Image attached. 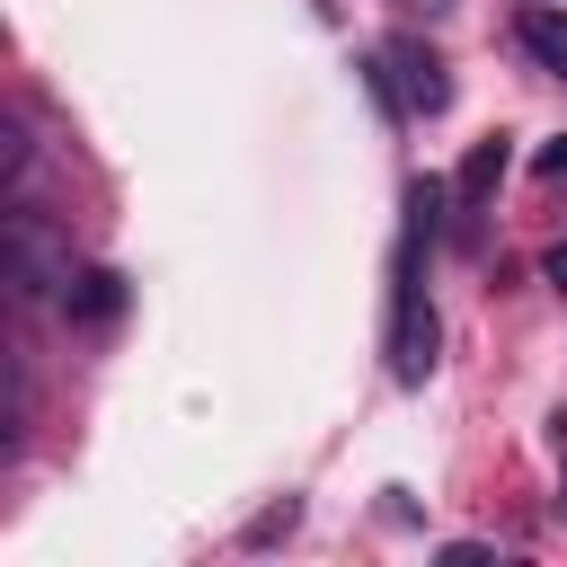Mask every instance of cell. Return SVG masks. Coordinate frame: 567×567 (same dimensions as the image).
Wrapping results in <instances>:
<instances>
[{
    "mask_svg": "<svg viewBox=\"0 0 567 567\" xmlns=\"http://www.w3.org/2000/svg\"><path fill=\"white\" fill-rule=\"evenodd\" d=\"M434 213H443V186L416 177L408 186V230H399V257H390V381H425L434 372V301H425V275H416V248L434 239Z\"/></svg>",
    "mask_w": 567,
    "mask_h": 567,
    "instance_id": "obj_1",
    "label": "cell"
},
{
    "mask_svg": "<svg viewBox=\"0 0 567 567\" xmlns=\"http://www.w3.org/2000/svg\"><path fill=\"white\" fill-rule=\"evenodd\" d=\"M372 80L390 89V106H399V115H443V106H452V80H443V62H434L416 35H390Z\"/></svg>",
    "mask_w": 567,
    "mask_h": 567,
    "instance_id": "obj_2",
    "label": "cell"
},
{
    "mask_svg": "<svg viewBox=\"0 0 567 567\" xmlns=\"http://www.w3.org/2000/svg\"><path fill=\"white\" fill-rule=\"evenodd\" d=\"M9 284L35 301V292H53V284H71V257H53V239H44V213L35 204H18L9 213Z\"/></svg>",
    "mask_w": 567,
    "mask_h": 567,
    "instance_id": "obj_3",
    "label": "cell"
},
{
    "mask_svg": "<svg viewBox=\"0 0 567 567\" xmlns=\"http://www.w3.org/2000/svg\"><path fill=\"white\" fill-rule=\"evenodd\" d=\"M496 177H505V133H496V142H478V151L461 159V177H452V204H461V213H452V230H461V248L478 239V204L496 195Z\"/></svg>",
    "mask_w": 567,
    "mask_h": 567,
    "instance_id": "obj_4",
    "label": "cell"
},
{
    "mask_svg": "<svg viewBox=\"0 0 567 567\" xmlns=\"http://www.w3.org/2000/svg\"><path fill=\"white\" fill-rule=\"evenodd\" d=\"M514 44L540 62V71H567V9H549V0H532L523 18H514Z\"/></svg>",
    "mask_w": 567,
    "mask_h": 567,
    "instance_id": "obj_5",
    "label": "cell"
},
{
    "mask_svg": "<svg viewBox=\"0 0 567 567\" xmlns=\"http://www.w3.org/2000/svg\"><path fill=\"white\" fill-rule=\"evenodd\" d=\"M62 310H71V319H115V310H124V284H115L106 266H89V275L62 284Z\"/></svg>",
    "mask_w": 567,
    "mask_h": 567,
    "instance_id": "obj_6",
    "label": "cell"
},
{
    "mask_svg": "<svg viewBox=\"0 0 567 567\" xmlns=\"http://www.w3.org/2000/svg\"><path fill=\"white\" fill-rule=\"evenodd\" d=\"M540 275H549V284H558V292H567V239H558V248H549V257H540Z\"/></svg>",
    "mask_w": 567,
    "mask_h": 567,
    "instance_id": "obj_7",
    "label": "cell"
},
{
    "mask_svg": "<svg viewBox=\"0 0 567 567\" xmlns=\"http://www.w3.org/2000/svg\"><path fill=\"white\" fill-rule=\"evenodd\" d=\"M540 177H567V142H549V151H540Z\"/></svg>",
    "mask_w": 567,
    "mask_h": 567,
    "instance_id": "obj_8",
    "label": "cell"
}]
</instances>
